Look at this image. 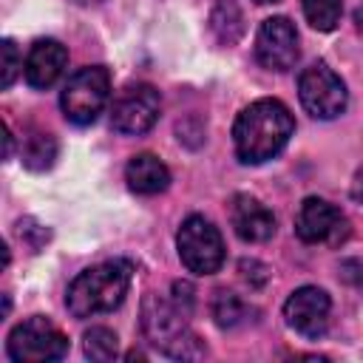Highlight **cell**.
Segmentation results:
<instances>
[{
    "label": "cell",
    "instance_id": "obj_1",
    "mask_svg": "<svg viewBox=\"0 0 363 363\" xmlns=\"http://www.w3.org/2000/svg\"><path fill=\"white\" fill-rule=\"evenodd\" d=\"M295 130L289 108L278 99H258L247 105L233 125L235 156L244 164H264L275 159Z\"/></svg>",
    "mask_w": 363,
    "mask_h": 363
},
{
    "label": "cell",
    "instance_id": "obj_2",
    "mask_svg": "<svg viewBox=\"0 0 363 363\" xmlns=\"http://www.w3.org/2000/svg\"><path fill=\"white\" fill-rule=\"evenodd\" d=\"M133 267L128 261H105L82 269L65 292V306L74 318H94L102 312H113L122 306L130 289Z\"/></svg>",
    "mask_w": 363,
    "mask_h": 363
},
{
    "label": "cell",
    "instance_id": "obj_3",
    "mask_svg": "<svg viewBox=\"0 0 363 363\" xmlns=\"http://www.w3.org/2000/svg\"><path fill=\"white\" fill-rule=\"evenodd\" d=\"M187 318L190 315L173 298L147 295L142 303V329H145L147 340L156 349H162L167 357H176V360L204 354V349L199 346V337L187 329Z\"/></svg>",
    "mask_w": 363,
    "mask_h": 363
},
{
    "label": "cell",
    "instance_id": "obj_4",
    "mask_svg": "<svg viewBox=\"0 0 363 363\" xmlns=\"http://www.w3.org/2000/svg\"><path fill=\"white\" fill-rule=\"evenodd\" d=\"M111 99V74L105 65H85L77 74L68 77L62 94H60V108L68 122L74 125H91L96 116L105 111Z\"/></svg>",
    "mask_w": 363,
    "mask_h": 363
},
{
    "label": "cell",
    "instance_id": "obj_5",
    "mask_svg": "<svg viewBox=\"0 0 363 363\" xmlns=\"http://www.w3.org/2000/svg\"><path fill=\"white\" fill-rule=\"evenodd\" d=\"M6 352L14 363H48L60 360L68 352V337L57 323L43 315H31L9 332Z\"/></svg>",
    "mask_w": 363,
    "mask_h": 363
},
{
    "label": "cell",
    "instance_id": "obj_6",
    "mask_svg": "<svg viewBox=\"0 0 363 363\" xmlns=\"http://www.w3.org/2000/svg\"><path fill=\"white\" fill-rule=\"evenodd\" d=\"M176 250L182 264L193 275H213L224 264V241L213 221L204 216H187L176 233Z\"/></svg>",
    "mask_w": 363,
    "mask_h": 363
},
{
    "label": "cell",
    "instance_id": "obj_7",
    "mask_svg": "<svg viewBox=\"0 0 363 363\" xmlns=\"http://www.w3.org/2000/svg\"><path fill=\"white\" fill-rule=\"evenodd\" d=\"M298 99L315 119H335L349 105V91L343 79L323 62H315L298 77Z\"/></svg>",
    "mask_w": 363,
    "mask_h": 363
},
{
    "label": "cell",
    "instance_id": "obj_8",
    "mask_svg": "<svg viewBox=\"0 0 363 363\" xmlns=\"http://www.w3.org/2000/svg\"><path fill=\"white\" fill-rule=\"evenodd\" d=\"M162 111V96L153 85L136 82L128 85L111 105V128L122 136H142L147 133Z\"/></svg>",
    "mask_w": 363,
    "mask_h": 363
},
{
    "label": "cell",
    "instance_id": "obj_9",
    "mask_svg": "<svg viewBox=\"0 0 363 363\" xmlns=\"http://www.w3.org/2000/svg\"><path fill=\"white\" fill-rule=\"evenodd\" d=\"M295 233L303 244H326V247H337L346 241L349 235V221L346 216L329 204L326 199L309 196L301 201L298 216H295Z\"/></svg>",
    "mask_w": 363,
    "mask_h": 363
},
{
    "label": "cell",
    "instance_id": "obj_10",
    "mask_svg": "<svg viewBox=\"0 0 363 363\" xmlns=\"http://www.w3.org/2000/svg\"><path fill=\"white\" fill-rule=\"evenodd\" d=\"M255 57L267 71H289L298 57V31L286 17H267L255 34Z\"/></svg>",
    "mask_w": 363,
    "mask_h": 363
},
{
    "label": "cell",
    "instance_id": "obj_11",
    "mask_svg": "<svg viewBox=\"0 0 363 363\" xmlns=\"http://www.w3.org/2000/svg\"><path fill=\"white\" fill-rule=\"evenodd\" d=\"M332 301L320 286H301L284 303L286 326L303 337H320L329 326Z\"/></svg>",
    "mask_w": 363,
    "mask_h": 363
},
{
    "label": "cell",
    "instance_id": "obj_12",
    "mask_svg": "<svg viewBox=\"0 0 363 363\" xmlns=\"http://www.w3.org/2000/svg\"><path fill=\"white\" fill-rule=\"evenodd\" d=\"M230 224L235 235L247 244H264L275 235V216L258 199L247 193H235L230 201Z\"/></svg>",
    "mask_w": 363,
    "mask_h": 363
},
{
    "label": "cell",
    "instance_id": "obj_13",
    "mask_svg": "<svg viewBox=\"0 0 363 363\" xmlns=\"http://www.w3.org/2000/svg\"><path fill=\"white\" fill-rule=\"evenodd\" d=\"M68 65V51L60 40H37L28 54H26V65H23V74H26V82L31 88H51L62 71Z\"/></svg>",
    "mask_w": 363,
    "mask_h": 363
},
{
    "label": "cell",
    "instance_id": "obj_14",
    "mask_svg": "<svg viewBox=\"0 0 363 363\" xmlns=\"http://www.w3.org/2000/svg\"><path fill=\"white\" fill-rule=\"evenodd\" d=\"M125 182L139 196H156V193L167 190L170 170H167V164L159 156H153V153H136L128 162V167H125Z\"/></svg>",
    "mask_w": 363,
    "mask_h": 363
},
{
    "label": "cell",
    "instance_id": "obj_15",
    "mask_svg": "<svg viewBox=\"0 0 363 363\" xmlns=\"http://www.w3.org/2000/svg\"><path fill=\"white\" fill-rule=\"evenodd\" d=\"M210 31L221 45H233L244 34V14L235 0H216L210 11Z\"/></svg>",
    "mask_w": 363,
    "mask_h": 363
},
{
    "label": "cell",
    "instance_id": "obj_16",
    "mask_svg": "<svg viewBox=\"0 0 363 363\" xmlns=\"http://www.w3.org/2000/svg\"><path fill=\"white\" fill-rule=\"evenodd\" d=\"M54 159H57V142H54L51 133L37 130V133L26 136V142H23V164L28 170H48L54 164Z\"/></svg>",
    "mask_w": 363,
    "mask_h": 363
},
{
    "label": "cell",
    "instance_id": "obj_17",
    "mask_svg": "<svg viewBox=\"0 0 363 363\" xmlns=\"http://www.w3.org/2000/svg\"><path fill=\"white\" fill-rule=\"evenodd\" d=\"M247 303L235 295V292H227V289H218L216 298H213V318L221 329H233L238 323L247 320Z\"/></svg>",
    "mask_w": 363,
    "mask_h": 363
},
{
    "label": "cell",
    "instance_id": "obj_18",
    "mask_svg": "<svg viewBox=\"0 0 363 363\" xmlns=\"http://www.w3.org/2000/svg\"><path fill=\"white\" fill-rule=\"evenodd\" d=\"M301 6L306 23L318 31H332L343 14V0H301Z\"/></svg>",
    "mask_w": 363,
    "mask_h": 363
},
{
    "label": "cell",
    "instance_id": "obj_19",
    "mask_svg": "<svg viewBox=\"0 0 363 363\" xmlns=\"http://www.w3.org/2000/svg\"><path fill=\"white\" fill-rule=\"evenodd\" d=\"M82 352H85V357L99 360V363L102 360H113L116 352H119V337L105 326H91L82 335Z\"/></svg>",
    "mask_w": 363,
    "mask_h": 363
},
{
    "label": "cell",
    "instance_id": "obj_20",
    "mask_svg": "<svg viewBox=\"0 0 363 363\" xmlns=\"http://www.w3.org/2000/svg\"><path fill=\"white\" fill-rule=\"evenodd\" d=\"M0 51H3V68H0V85L3 88H11L14 77L20 74L23 62H20V54H17V45L11 40H3L0 43Z\"/></svg>",
    "mask_w": 363,
    "mask_h": 363
},
{
    "label": "cell",
    "instance_id": "obj_21",
    "mask_svg": "<svg viewBox=\"0 0 363 363\" xmlns=\"http://www.w3.org/2000/svg\"><path fill=\"white\" fill-rule=\"evenodd\" d=\"M11 147H14V139H11V130H9V125H6V159L11 156Z\"/></svg>",
    "mask_w": 363,
    "mask_h": 363
},
{
    "label": "cell",
    "instance_id": "obj_22",
    "mask_svg": "<svg viewBox=\"0 0 363 363\" xmlns=\"http://www.w3.org/2000/svg\"><path fill=\"white\" fill-rule=\"evenodd\" d=\"M74 3H79V6H96V3H102V0H74Z\"/></svg>",
    "mask_w": 363,
    "mask_h": 363
},
{
    "label": "cell",
    "instance_id": "obj_23",
    "mask_svg": "<svg viewBox=\"0 0 363 363\" xmlns=\"http://www.w3.org/2000/svg\"><path fill=\"white\" fill-rule=\"evenodd\" d=\"M255 3H261V6H267V3H278V0H255Z\"/></svg>",
    "mask_w": 363,
    "mask_h": 363
}]
</instances>
